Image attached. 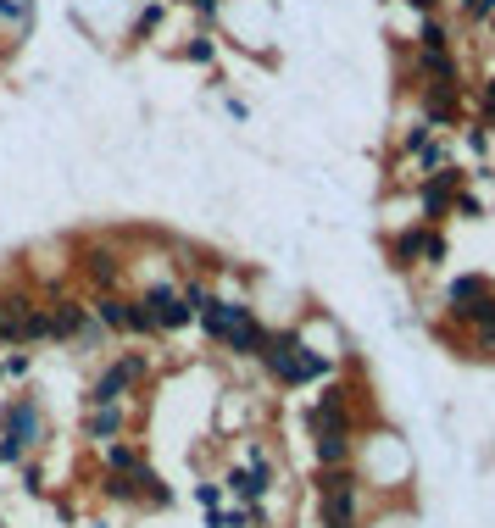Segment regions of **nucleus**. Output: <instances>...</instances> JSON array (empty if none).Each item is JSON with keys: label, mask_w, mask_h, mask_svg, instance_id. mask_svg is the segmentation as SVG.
Instances as JSON below:
<instances>
[{"label": "nucleus", "mask_w": 495, "mask_h": 528, "mask_svg": "<svg viewBox=\"0 0 495 528\" xmlns=\"http://www.w3.org/2000/svg\"><path fill=\"white\" fill-rule=\"evenodd\" d=\"M256 356L267 362V373L279 384H312V378H323V362L301 345V334H267Z\"/></svg>", "instance_id": "nucleus-1"}, {"label": "nucleus", "mask_w": 495, "mask_h": 528, "mask_svg": "<svg viewBox=\"0 0 495 528\" xmlns=\"http://www.w3.org/2000/svg\"><path fill=\"white\" fill-rule=\"evenodd\" d=\"M200 323L212 328L223 345H234V351H245V356H256L262 340H267V328L251 323V311H245V306H229V301H206V306H200Z\"/></svg>", "instance_id": "nucleus-2"}, {"label": "nucleus", "mask_w": 495, "mask_h": 528, "mask_svg": "<svg viewBox=\"0 0 495 528\" xmlns=\"http://www.w3.org/2000/svg\"><path fill=\"white\" fill-rule=\"evenodd\" d=\"M357 500H362V484L350 468H323L318 473V506H323V523H357Z\"/></svg>", "instance_id": "nucleus-3"}, {"label": "nucleus", "mask_w": 495, "mask_h": 528, "mask_svg": "<svg viewBox=\"0 0 495 528\" xmlns=\"http://www.w3.org/2000/svg\"><path fill=\"white\" fill-rule=\"evenodd\" d=\"M139 378H145V356H122V362H112L106 373L95 378V390H90V400L95 406H112V400H122Z\"/></svg>", "instance_id": "nucleus-4"}, {"label": "nucleus", "mask_w": 495, "mask_h": 528, "mask_svg": "<svg viewBox=\"0 0 495 528\" xmlns=\"http://www.w3.org/2000/svg\"><path fill=\"white\" fill-rule=\"evenodd\" d=\"M389 256H396L401 267H412L418 256H423V262H445V240H440L428 223H418V228H406V234L389 240Z\"/></svg>", "instance_id": "nucleus-5"}, {"label": "nucleus", "mask_w": 495, "mask_h": 528, "mask_svg": "<svg viewBox=\"0 0 495 528\" xmlns=\"http://www.w3.org/2000/svg\"><path fill=\"white\" fill-rule=\"evenodd\" d=\"M34 301L28 295H0V345H28V328H34Z\"/></svg>", "instance_id": "nucleus-6"}, {"label": "nucleus", "mask_w": 495, "mask_h": 528, "mask_svg": "<svg viewBox=\"0 0 495 528\" xmlns=\"http://www.w3.org/2000/svg\"><path fill=\"white\" fill-rule=\"evenodd\" d=\"M139 306L151 311V323H156V328H184V323H190V317H195V306L184 301L178 289H151V295H145V301H139Z\"/></svg>", "instance_id": "nucleus-7"}, {"label": "nucleus", "mask_w": 495, "mask_h": 528, "mask_svg": "<svg viewBox=\"0 0 495 528\" xmlns=\"http://www.w3.org/2000/svg\"><path fill=\"white\" fill-rule=\"evenodd\" d=\"M0 439H12V445H34L39 439V406L34 400H17V406H6V422H0Z\"/></svg>", "instance_id": "nucleus-8"}, {"label": "nucleus", "mask_w": 495, "mask_h": 528, "mask_svg": "<svg viewBox=\"0 0 495 528\" xmlns=\"http://www.w3.org/2000/svg\"><path fill=\"white\" fill-rule=\"evenodd\" d=\"M312 434H350V417H345V390H323V400L312 406Z\"/></svg>", "instance_id": "nucleus-9"}, {"label": "nucleus", "mask_w": 495, "mask_h": 528, "mask_svg": "<svg viewBox=\"0 0 495 528\" xmlns=\"http://www.w3.org/2000/svg\"><path fill=\"white\" fill-rule=\"evenodd\" d=\"M490 295H495L490 279H457V284H451V311H462L468 323H473V311H479Z\"/></svg>", "instance_id": "nucleus-10"}, {"label": "nucleus", "mask_w": 495, "mask_h": 528, "mask_svg": "<svg viewBox=\"0 0 495 528\" xmlns=\"http://www.w3.org/2000/svg\"><path fill=\"white\" fill-rule=\"evenodd\" d=\"M451 206H457V173H435L423 184V211L428 217H445Z\"/></svg>", "instance_id": "nucleus-11"}, {"label": "nucleus", "mask_w": 495, "mask_h": 528, "mask_svg": "<svg viewBox=\"0 0 495 528\" xmlns=\"http://www.w3.org/2000/svg\"><path fill=\"white\" fill-rule=\"evenodd\" d=\"M45 328H51V340H73V334H84V328H90V317H84V306L61 301L56 311H45Z\"/></svg>", "instance_id": "nucleus-12"}, {"label": "nucleus", "mask_w": 495, "mask_h": 528, "mask_svg": "<svg viewBox=\"0 0 495 528\" xmlns=\"http://www.w3.org/2000/svg\"><path fill=\"white\" fill-rule=\"evenodd\" d=\"M84 434L95 439V445H112V439L122 434V406H117V400H112V406H95V412H90Z\"/></svg>", "instance_id": "nucleus-13"}, {"label": "nucleus", "mask_w": 495, "mask_h": 528, "mask_svg": "<svg viewBox=\"0 0 495 528\" xmlns=\"http://www.w3.org/2000/svg\"><path fill=\"white\" fill-rule=\"evenodd\" d=\"M473 334H479V351L495 356V295H490L479 311H473Z\"/></svg>", "instance_id": "nucleus-14"}, {"label": "nucleus", "mask_w": 495, "mask_h": 528, "mask_svg": "<svg viewBox=\"0 0 495 528\" xmlns=\"http://www.w3.org/2000/svg\"><path fill=\"white\" fill-rule=\"evenodd\" d=\"M345 451H350V434H318V461L323 468H345Z\"/></svg>", "instance_id": "nucleus-15"}, {"label": "nucleus", "mask_w": 495, "mask_h": 528, "mask_svg": "<svg viewBox=\"0 0 495 528\" xmlns=\"http://www.w3.org/2000/svg\"><path fill=\"white\" fill-rule=\"evenodd\" d=\"M106 468H112L117 478L139 473V451H134V445H122V439H112V445H106Z\"/></svg>", "instance_id": "nucleus-16"}, {"label": "nucleus", "mask_w": 495, "mask_h": 528, "mask_svg": "<svg viewBox=\"0 0 495 528\" xmlns=\"http://www.w3.org/2000/svg\"><path fill=\"white\" fill-rule=\"evenodd\" d=\"M428 117H435V129L457 122V90H428Z\"/></svg>", "instance_id": "nucleus-17"}, {"label": "nucleus", "mask_w": 495, "mask_h": 528, "mask_svg": "<svg viewBox=\"0 0 495 528\" xmlns=\"http://www.w3.org/2000/svg\"><path fill=\"white\" fill-rule=\"evenodd\" d=\"M95 311H100V323H112V328H134V306L117 301V295H106V301H100Z\"/></svg>", "instance_id": "nucleus-18"}, {"label": "nucleus", "mask_w": 495, "mask_h": 528, "mask_svg": "<svg viewBox=\"0 0 495 528\" xmlns=\"http://www.w3.org/2000/svg\"><path fill=\"white\" fill-rule=\"evenodd\" d=\"M84 272H90V279L95 284H117V262H112V250H90V262H84Z\"/></svg>", "instance_id": "nucleus-19"}, {"label": "nucleus", "mask_w": 495, "mask_h": 528, "mask_svg": "<svg viewBox=\"0 0 495 528\" xmlns=\"http://www.w3.org/2000/svg\"><path fill=\"white\" fill-rule=\"evenodd\" d=\"M418 51H451V39L440 28V17H423V28H418Z\"/></svg>", "instance_id": "nucleus-20"}, {"label": "nucleus", "mask_w": 495, "mask_h": 528, "mask_svg": "<svg viewBox=\"0 0 495 528\" xmlns=\"http://www.w3.org/2000/svg\"><path fill=\"white\" fill-rule=\"evenodd\" d=\"M0 17L6 23H28V0H0Z\"/></svg>", "instance_id": "nucleus-21"}, {"label": "nucleus", "mask_w": 495, "mask_h": 528, "mask_svg": "<svg viewBox=\"0 0 495 528\" xmlns=\"http://www.w3.org/2000/svg\"><path fill=\"white\" fill-rule=\"evenodd\" d=\"M401 145H406V151H423V145H428V122H418V129H406V134H401Z\"/></svg>", "instance_id": "nucleus-22"}, {"label": "nucleus", "mask_w": 495, "mask_h": 528, "mask_svg": "<svg viewBox=\"0 0 495 528\" xmlns=\"http://www.w3.org/2000/svg\"><path fill=\"white\" fill-rule=\"evenodd\" d=\"M468 17H495V0H462Z\"/></svg>", "instance_id": "nucleus-23"}, {"label": "nucleus", "mask_w": 495, "mask_h": 528, "mask_svg": "<svg viewBox=\"0 0 495 528\" xmlns=\"http://www.w3.org/2000/svg\"><path fill=\"white\" fill-rule=\"evenodd\" d=\"M212 528H245V512H217Z\"/></svg>", "instance_id": "nucleus-24"}, {"label": "nucleus", "mask_w": 495, "mask_h": 528, "mask_svg": "<svg viewBox=\"0 0 495 528\" xmlns=\"http://www.w3.org/2000/svg\"><path fill=\"white\" fill-rule=\"evenodd\" d=\"M161 23V6H145V12H139V34H151Z\"/></svg>", "instance_id": "nucleus-25"}, {"label": "nucleus", "mask_w": 495, "mask_h": 528, "mask_svg": "<svg viewBox=\"0 0 495 528\" xmlns=\"http://www.w3.org/2000/svg\"><path fill=\"white\" fill-rule=\"evenodd\" d=\"M190 61H212V39H195V45H190Z\"/></svg>", "instance_id": "nucleus-26"}, {"label": "nucleus", "mask_w": 495, "mask_h": 528, "mask_svg": "<svg viewBox=\"0 0 495 528\" xmlns=\"http://www.w3.org/2000/svg\"><path fill=\"white\" fill-rule=\"evenodd\" d=\"M195 12L200 17H217V0H195Z\"/></svg>", "instance_id": "nucleus-27"}, {"label": "nucleus", "mask_w": 495, "mask_h": 528, "mask_svg": "<svg viewBox=\"0 0 495 528\" xmlns=\"http://www.w3.org/2000/svg\"><path fill=\"white\" fill-rule=\"evenodd\" d=\"M412 6H418V12H423V17H428V6H435V0H412Z\"/></svg>", "instance_id": "nucleus-28"}, {"label": "nucleus", "mask_w": 495, "mask_h": 528, "mask_svg": "<svg viewBox=\"0 0 495 528\" xmlns=\"http://www.w3.org/2000/svg\"><path fill=\"white\" fill-rule=\"evenodd\" d=\"M323 528H357V523H323Z\"/></svg>", "instance_id": "nucleus-29"}, {"label": "nucleus", "mask_w": 495, "mask_h": 528, "mask_svg": "<svg viewBox=\"0 0 495 528\" xmlns=\"http://www.w3.org/2000/svg\"><path fill=\"white\" fill-rule=\"evenodd\" d=\"M484 95H490V106H495V83H490V90H484Z\"/></svg>", "instance_id": "nucleus-30"}, {"label": "nucleus", "mask_w": 495, "mask_h": 528, "mask_svg": "<svg viewBox=\"0 0 495 528\" xmlns=\"http://www.w3.org/2000/svg\"><path fill=\"white\" fill-rule=\"evenodd\" d=\"M490 23H495V17H490Z\"/></svg>", "instance_id": "nucleus-31"}]
</instances>
